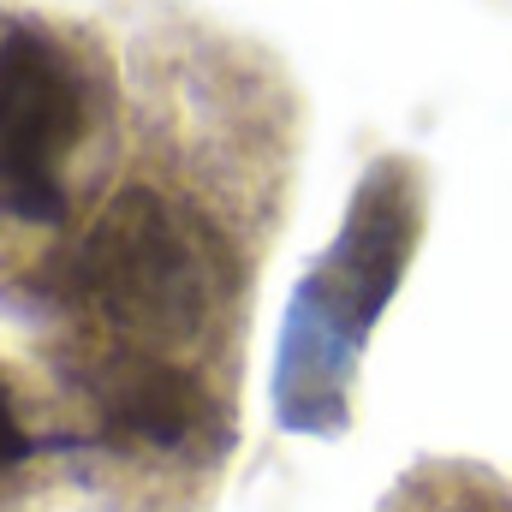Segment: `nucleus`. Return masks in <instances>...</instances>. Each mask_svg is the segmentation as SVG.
I'll return each mask as SVG.
<instances>
[{"label": "nucleus", "mask_w": 512, "mask_h": 512, "mask_svg": "<svg viewBox=\"0 0 512 512\" xmlns=\"http://www.w3.org/2000/svg\"><path fill=\"white\" fill-rule=\"evenodd\" d=\"M471 471H423L405 495H393L387 512H512V495L501 483H465Z\"/></svg>", "instance_id": "nucleus-3"}, {"label": "nucleus", "mask_w": 512, "mask_h": 512, "mask_svg": "<svg viewBox=\"0 0 512 512\" xmlns=\"http://www.w3.org/2000/svg\"><path fill=\"white\" fill-rule=\"evenodd\" d=\"M102 358H185L203 352L239 298V251L191 197L131 179L84 227L66 262ZM84 364V370H90Z\"/></svg>", "instance_id": "nucleus-1"}, {"label": "nucleus", "mask_w": 512, "mask_h": 512, "mask_svg": "<svg viewBox=\"0 0 512 512\" xmlns=\"http://www.w3.org/2000/svg\"><path fill=\"white\" fill-rule=\"evenodd\" d=\"M108 78L48 18L0 24V221L60 227L96 155Z\"/></svg>", "instance_id": "nucleus-2"}]
</instances>
